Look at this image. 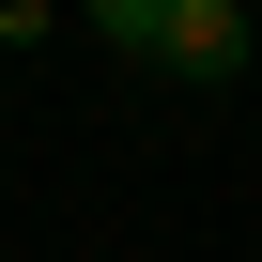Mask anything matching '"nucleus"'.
<instances>
[{
	"instance_id": "f03ea898",
	"label": "nucleus",
	"mask_w": 262,
	"mask_h": 262,
	"mask_svg": "<svg viewBox=\"0 0 262 262\" xmlns=\"http://www.w3.org/2000/svg\"><path fill=\"white\" fill-rule=\"evenodd\" d=\"M0 47H31V0H0Z\"/></svg>"
},
{
	"instance_id": "f257e3e1",
	"label": "nucleus",
	"mask_w": 262,
	"mask_h": 262,
	"mask_svg": "<svg viewBox=\"0 0 262 262\" xmlns=\"http://www.w3.org/2000/svg\"><path fill=\"white\" fill-rule=\"evenodd\" d=\"M108 47H139L155 77H247V0H108V16H93Z\"/></svg>"
}]
</instances>
